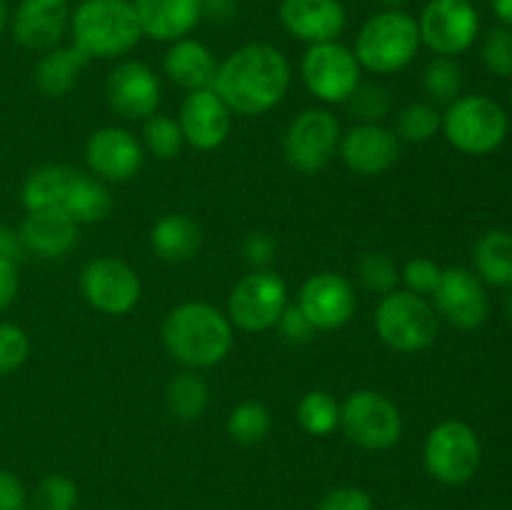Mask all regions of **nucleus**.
<instances>
[{
	"label": "nucleus",
	"instance_id": "1",
	"mask_svg": "<svg viewBox=\"0 0 512 510\" xmlns=\"http://www.w3.org/2000/svg\"><path fill=\"white\" fill-rule=\"evenodd\" d=\"M290 88V60L270 43H248L218 63L213 90L233 115H263L285 98Z\"/></svg>",
	"mask_w": 512,
	"mask_h": 510
},
{
	"label": "nucleus",
	"instance_id": "2",
	"mask_svg": "<svg viewBox=\"0 0 512 510\" xmlns=\"http://www.w3.org/2000/svg\"><path fill=\"white\" fill-rule=\"evenodd\" d=\"M163 345L170 358L188 370H208L223 363L235 343L228 313L203 300L180 303L165 315Z\"/></svg>",
	"mask_w": 512,
	"mask_h": 510
},
{
	"label": "nucleus",
	"instance_id": "3",
	"mask_svg": "<svg viewBox=\"0 0 512 510\" xmlns=\"http://www.w3.org/2000/svg\"><path fill=\"white\" fill-rule=\"evenodd\" d=\"M70 33L88 60L123 58L143 38L133 0H83L70 13Z\"/></svg>",
	"mask_w": 512,
	"mask_h": 510
},
{
	"label": "nucleus",
	"instance_id": "4",
	"mask_svg": "<svg viewBox=\"0 0 512 510\" xmlns=\"http://www.w3.org/2000/svg\"><path fill=\"white\" fill-rule=\"evenodd\" d=\"M418 20L405 10H380L370 15L355 38V58L373 75H395L420 53Z\"/></svg>",
	"mask_w": 512,
	"mask_h": 510
},
{
	"label": "nucleus",
	"instance_id": "5",
	"mask_svg": "<svg viewBox=\"0 0 512 510\" xmlns=\"http://www.w3.org/2000/svg\"><path fill=\"white\" fill-rule=\"evenodd\" d=\"M375 333L390 350L415 355L438 340L440 318L433 303L410 290H393L383 295L375 310Z\"/></svg>",
	"mask_w": 512,
	"mask_h": 510
},
{
	"label": "nucleus",
	"instance_id": "6",
	"mask_svg": "<svg viewBox=\"0 0 512 510\" xmlns=\"http://www.w3.org/2000/svg\"><path fill=\"white\" fill-rule=\"evenodd\" d=\"M508 113L495 98L483 93L460 95L443 113V135L465 155H490L505 143Z\"/></svg>",
	"mask_w": 512,
	"mask_h": 510
},
{
	"label": "nucleus",
	"instance_id": "7",
	"mask_svg": "<svg viewBox=\"0 0 512 510\" xmlns=\"http://www.w3.org/2000/svg\"><path fill=\"white\" fill-rule=\"evenodd\" d=\"M340 430L358 448L380 453L403 438V413L388 395L360 388L340 403Z\"/></svg>",
	"mask_w": 512,
	"mask_h": 510
},
{
	"label": "nucleus",
	"instance_id": "8",
	"mask_svg": "<svg viewBox=\"0 0 512 510\" xmlns=\"http://www.w3.org/2000/svg\"><path fill=\"white\" fill-rule=\"evenodd\" d=\"M423 463L438 483L465 485L483 463L480 435L465 420H443L425 435Z\"/></svg>",
	"mask_w": 512,
	"mask_h": 510
},
{
	"label": "nucleus",
	"instance_id": "9",
	"mask_svg": "<svg viewBox=\"0 0 512 510\" xmlns=\"http://www.w3.org/2000/svg\"><path fill=\"white\" fill-rule=\"evenodd\" d=\"M300 78L310 95L325 105H343L363 80V68L353 48L340 40L308 45L300 60Z\"/></svg>",
	"mask_w": 512,
	"mask_h": 510
},
{
	"label": "nucleus",
	"instance_id": "10",
	"mask_svg": "<svg viewBox=\"0 0 512 510\" xmlns=\"http://www.w3.org/2000/svg\"><path fill=\"white\" fill-rule=\"evenodd\" d=\"M288 308V285L275 270H250L230 290L228 318L245 333L275 328Z\"/></svg>",
	"mask_w": 512,
	"mask_h": 510
},
{
	"label": "nucleus",
	"instance_id": "11",
	"mask_svg": "<svg viewBox=\"0 0 512 510\" xmlns=\"http://www.w3.org/2000/svg\"><path fill=\"white\" fill-rule=\"evenodd\" d=\"M340 120L328 108H308L290 120L283 153L290 168L313 175L333 160L340 145Z\"/></svg>",
	"mask_w": 512,
	"mask_h": 510
},
{
	"label": "nucleus",
	"instance_id": "12",
	"mask_svg": "<svg viewBox=\"0 0 512 510\" xmlns=\"http://www.w3.org/2000/svg\"><path fill=\"white\" fill-rule=\"evenodd\" d=\"M420 43L435 55L465 53L480 35V15L470 0H428L420 13Z\"/></svg>",
	"mask_w": 512,
	"mask_h": 510
},
{
	"label": "nucleus",
	"instance_id": "13",
	"mask_svg": "<svg viewBox=\"0 0 512 510\" xmlns=\"http://www.w3.org/2000/svg\"><path fill=\"white\" fill-rule=\"evenodd\" d=\"M80 293L85 303L103 315H128L143 295L138 273L125 260L103 255L80 270Z\"/></svg>",
	"mask_w": 512,
	"mask_h": 510
},
{
	"label": "nucleus",
	"instance_id": "14",
	"mask_svg": "<svg viewBox=\"0 0 512 510\" xmlns=\"http://www.w3.org/2000/svg\"><path fill=\"white\" fill-rule=\"evenodd\" d=\"M433 308L440 320L458 330H475L488 320L490 298L485 283L468 268H445Z\"/></svg>",
	"mask_w": 512,
	"mask_h": 510
},
{
	"label": "nucleus",
	"instance_id": "15",
	"mask_svg": "<svg viewBox=\"0 0 512 510\" xmlns=\"http://www.w3.org/2000/svg\"><path fill=\"white\" fill-rule=\"evenodd\" d=\"M298 305L305 318L315 325V330H340L353 320L358 310L355 288L345 275L323 270L315 273L300 285Z\"/></svg>",
	"mask_w": 512,
	"mask_h": 510
},
{
	"label": "nucleus",
	"instance_id": "16",
	"mask_svg": "<svg viewBox=\"0 0 512 510\" xmlns=\"http://www.w3.org/2000/svg\"><path fill=\"white\" fill-rule=\"evenodd\" d=\"M88 173L105 183H128L145 163V148L135 133L118 125L95 130L85 143Z\"/></svg>",
	"mask_w": 512,
	"mask_h": 510
},
{
	"label": "nucleus",
	"instance_id": "17",
	"mask_svg": "<svg viewBox=\"0 0 512 510\" xmlns=\"http://www.w3.org/2000/svg\"><path fill=\"white\" fill-rule=\"evenodd\" d=\"M105 98L113 113L125 120H145L158 113L163 88L155 70L143 60H123L105 80Z\"/></svg>",
	"mask_w": 512,
	"mask_h": 510
},
{
	"label": "nucleus",
	"instance_id": "18",
	"mask_svg": "<svg viewBox=\"0 0 512 510\" xmlns=\"http://www.w3.org/2000/svg\"><path fill=\"white\" fill-rule=\"evenodd\" d=\"M338 155L355 175L378 178L398 163L400 140L383 123H355L340 135Z\"/></svg>",
	"mask_w": 512,
	"mask_h": 510
},
{
	"label": "nucleus",
	"instance_id": "19",
	"mask_svg": "<svg viewBox=\"0 0 512 510\" xmlns=\"http://www.w3.org/2000/svg\"><path fill=\"white\" fill-rule=\"evenodd\" d=\"M178 125L190 148L215 150L228 140L233 128V110L213 88L193 90L180 103Z\"/></svg>",
	"mask_w": 512,
	"mask_h": 510
},
{
	"label": "nucleus",
	"instance_id": "20",
	"mask_svg": "<svg viewBox=\"0 0 512 510\" xmlns=\"http://www.w3.org/2000/svg\"><path fill=\"white\" fill-rule=\"evenodd\" d=\"M70 28L68 0H20L10 18L13 40L25 50L45 53L63 40Z\"/></svg>",
	"mask_w": 512,
	"mask_h": 510
},
{
	"label": "nucleus",
	"instance_id": "21",
	"mask_svg": "<svg viewBox=\"0 0 512 510\" xmlns=\"http://www.w3.org/2000/svg\"><path fill=\"white\" fill-rule=\"evenodd\" d=\"M278 20L290 38L315 45L338 40L348 13L340 0H280Z\"/></svg>",
	"mask_w": 512,
	"mask_h": 510
},
{
	"label": "nucleus",
	"instance_id": "22",
	"mask_svg": "<svg viewBox=\"0 0 512 510\" xmlns=\"http://www.w3.org/2000/svg\"><path fill=\"white\" fill-rule=\"evenodd\" d=\"M80 225L60 210H35L20 223V243L25 253L40 260L65 258L78 245Z\"/></svg>",
	"mask_w": 512,
	"mask_h": 510
},
{
	"label": "nucleus",
	"instance_id": "23",
	"mask_svg": "<svg viewBox=\"0 0 512 510\" xmlns=\"http://www.w3.org/2000/svg\"><path fill=\"white\" fill-rule=\"evenodd\" d=\"M143 35L158 43H175L188 38L190 30L203 20L200 0H133Z\"/></svg>",
	"mask_w": 512,
	"mask_h": 510
},
{
	"label": "nucleus",
	"instance_id": "24",
	"mask_svg": "<svg viewBox=\"0 0 512 510\" xmlns=\"http://www.w3.org/2000/svg\"><path fill=\"white\" fill-rule=\"evenodd\" d=\"M163 70L170 83L183 88L185 93H193V90L213 88L218 60L210 53L208 45H203L200 40L180 38L170 43L163 58Z\"/></svg>",
	"mask_w": 512,
	"mask_h": 510
},
{
	"label": "nucleus",
	"instance_id": "25",
	"mask_svg": "<svg viewBox=\"0 0 512 510\" xmlns=\"http://www.w3.org/2000/svg\"><path fill=\"white\" fill-rule=\"evenodd\" d=\"M203 230L190 215L165 213L150 228V248L165 263H188L200 253Z\"/></svg>",
	"mask_w": 512,
	"mask_h": 510
},
{
	"label": "nucleus",
	"instance_id": "26",
	"mask_svg": "<svg viewBox=\"0 0 512 510\" xmlns=\"http://www.w3.org/2000/svg\"><path fill=\"white\" fill-rule=\"evenodd\" d=\"M85 63L88 58L75 45H55L40 55L33 70V80L45 98H65L78 83V75L83 73Z\"/></svg>",
	"mask_w": 512,
	"mask_h": 510
},
{
	"label": "nucleus",
	"instance_id": "27",
	"mask_svg": "<svg viewBox=\"0 0 512 510\" xmlns=\"http://www.w3.org/2000/svg\"><path fill=\"white\" fill-rule=\"evenodd\" d=\"M75 175H78V168H73V165L53 163L35 168L20 188L23 208L28 213H35V210H60L63 213Z\"/></svg>",
	"mask_w": 512,
	"mask_h": 510
},
{
	"label": "nucleus",
	"instance_id": "28",
	"mask_svg": "<svg viewBox=\"0 0 512 510\" xmlns=\"http://www.w3.org/2000/svg\"><path fill=\"white\" fill-rule=\"evenodd\" d=\"M473 273L493 288H512V233L488 230L473 248Z\"/></svg>",
	"mask_w": 512,
	"mask_h": 510
},
{
	"label": "nucleus",
	"instance_id": "29",
	"mask_svg": "<svg viewBox=\"0 0 512 510\" xmlns=\"http://www.w3.org/2000/svg\"><path fill=\"white\" fill-rule=\"evenodd\" d=\"M113 210V193H110L108 183L95 178L93 173L78 170L70 188L68 200L63 205V213L73 218L75 223H100L105 220Z\"/></svg>",
	"mask_w": 512,
	"mask_h": 510
},
{
	"label": "nucleus",
	"instance_id": "30",
	"mask_svg": "<svg viewBox=\"0 0 512 510\" xmlns=\"http://www.w3.org/2000/svg\"><path fill=\"white\" fill-rule=\"evenodd\" d=\"M165 405L168 413L180 423H195L205 415L210 405V388L198 370H183L175 375L165 390Z\"/></svg>",
	"mask_w": 512,
	"mask_h": 510
},
{
	"label": "nucleus",
	"instance_id": "31",
	"mask_svg": "<svg viewBox=\"0 0 512 510\" xmlns=\"http://www.w3.org/2000/svg\"><path fill=\"white\" fill-rule=\"evenodd\" d=\"M295 418H298L300 428L308 435L328 438L330 433H335V430L340 428V403L335 400L333 393H328V390H308V393L298 400Z\"/></svg>",
	"mask_w": 512,
	"mask_h": 510
},
{
	"label": "nucleus",
	"instance_id": "32",
	"mask_svg": "<svg viewBox=\"0 0 512 510\" xmlns=\"http://www.w3.org/2000/svg\"><path fill=\"white\" fill-rule=\"evenodd\" d=\"M443 130V113L430 100H413L395 118V135L400 143H428Z\"/></svg>",
	"mask_w": 512,
	"mask_h": 510
},
{
	"label": "nucleus",
	"instance_id": "33",
	"mask_svg": "<svg viewBox=\"0 0 512 510\" xmlns=\"http://www.w3.org/2000/svg\"><path fill=\"white\" fill-rule=\"evenodd\" d=\"M463 68L455 58L435 55L423 70V90L433 105H450L463 95Z\"/></svg>",
	"mask_w": 512,
	"mask_h": 510
},
{
	"label": "nucleus",
	"instance_id": "34",
	"mask_svg": "<svg viewBox=\"0 0 512 510\" xmlns=\"http://www.w3.org/2000/svg\"><path fill=\"white\" fill-rule=\"evenodd\" d=\"M273 428V413L258 400H245L235 405L228 415V435L240 445L263 443Z\"/></svg>",
	"mask_w": 512,
	"mask_h": 510
},
{
	"label": "nucleus",
	"instance_id": "35",
	"mask_svg": "<svg viewBox=\"0 0 512 510\" xmlns=\"http://www.w3.org/2000/svg\"><path fill=\"white\" fill-rule=\"evenodd\" d=\"M145 155H153L158 160L178 158L183 150L185 138L180 130L178 118H170L165 113H155L143 120V133H140Z\"/></svg>",
	"mask_w": 512,
	"mask_h": 510
},
{
	"label": "nucleus",
	"instance_id": "36",
	"mask_svg": "<svg viewBox=\"0 0 512 510\" xmlns=\"http://www.w3.org/2000/svg\"><path fill=\"white\" fill-rule=\"evenodd\" d=\"M345 110L355 123H383L393 110V95L383 83H363L345 100Z\"/></svg>",
	"mask_w": 512,
	"mask_h": 510
},
{
	"label": "nucleus",
	"instance_id": "37",
	"mask_svg": "<svg viewBox=\"0 0 512 510\" xmlns=\"http://www.w3.org/2000/svg\"><path fill=\"white\" fill-rule=\"evenodd\" d=\"M355 278L370 293L388 295L398 290L400 268L388 253H363L355 263Z\"/></svg>",
	"mask_w": 512,
	"mask_h": 510
},
{
	"label": "nucleus",
	"instance_id": "38",
	"mask_svg": "<svg viewBox=\"0 0 512 510\" xmlns=\"http://www.w3.org/2000/svg\"><path fill=\"white\" fill-rule=\"evenodd\" d=\"M480 60L495 78L512 80V28H490L480 43Z\"/></svg>",
	"mask_w": 512,
	"mask_h": 510
},
{
	"label": "nucleus",
	"instance_id": "39",
	"mask_svg": "<svg viewBox=\"0 0 512 510\" xmlns=\"http://www.w3.org/2000/svg\"><path fill=\"white\" fill-rule=\"evenodd\" d=\"M35 510H75L78 505V485L63 473L45 475L33 493Z\"/></svg>",
	"mask_w": 512,
	"mask_h": 510
},
{
	"label": "nucleus",
	"instance_id": "40",
	"mask_svg": "<svg viewBox=\"0 0 512 510\" xmlns=\"http://www.w3.org/2000/svg\"><path fill=\"white\" fill-rule=\"evenodd\" d=\"M28 355V333L15 323H0V378L23 368Z\"/></svg>",
	"mask_w": 512,
	"mask_h": 510
},
{
	"label": "nucleus",
	"instance_id": "41",
	"mask_svg": "<svg viewBox=\"0 0 512 510\" xmlns=\"http://www.w3.org/2000/svg\"><path fill=\"white\" fill-rule=\"evenodd\" d=\"M440 278H443V268L435 260L423 258V255L410 258L403 265V270H400V280L405 283V290L423 295V298H433V293L440 285Z\"/></svg>",
	"mask_w": 512,
	"mask_h": 510
},
{
	"label": "nucleus",
	"instance_id": "42",
	"mask_svg": "<svg viewBox=\"0 0 512 510\" xmlns=\"http://www.w3.org/2000/svg\"><path fill=\"white\" fill-rule=\"evenodd\" d=\"M315 510H375V505L368 490L358 485H338L320 498Z\"/></svg>",
	"mask_w": 512,
	"mask_h": 510
},
{
	"label": "nucleus",
	"instance_id": "43",
	"mask_svg": "<svg viewBox=\"0 0 512 510\" xmlns=\"http://www.w3.org/2000/svg\"><path fill=\"white\" fill-rule=\"evenodd\" d=\"M275 328L280 330V338L290 345L310 343V340L315 338V333H318V330H315V325L305 318V313L295 303L293 305L288 303V308L283 310V315H280V320Z\"/></svg>",
	"mask_w": 512,
	"mask_h": 510
},
{
	"label": "nucleus",
	"instance_id": "44",
	"mask_svg": "<svg viewBox=\"0 0 512 510\" xmlns=\"http://www.w3.org/2000/svg\"><path fill=\"white\" fill-rule=\"evenodd\" d=\"M275 253H278V243H275V238L270 233L255 230V233L245 235L243 258L253 270H270Z\"/></svg>",
	"mask_w": 512,
	"mask_h": 510
},
{
	"label": "nucleus",
	"instance_id": "45",
	"mask_svg": "<svg viewBox=\"0 0 512 510\" xmlns=\"http://www.w3.org/2000/svg\"><path fill=\"white\" fill-rule=\"evenodd\" d=\"M28 508V490L23 480L10 470L0 468V510H25Z\"/></svg>",
	"mask_w": 512,
	"mask_h": 510
},
{
	"label": "nucleus",
	"instance_id": "46",
	"mask_svg": "<svg viewBox=\"0 0 512 510\" xmlns=\"http://www.w3.org/2000/svg\"><path fill=\"white\" fill-rule=\"evenodd\" d=\"M18 288V263H13V260H0V310H5L13 303L15 295H18Z\"/></svg>",
	"mask_w": 512,
	"mask_h": 510
},
{
	"label": "nucleus",
	"instance_id": "47",
	"mask_svg": "<svg viewBox=\"0 0 512 510\" xmlns=\"http://www.w3.org/2000/svg\"><path fill=\"white\" fill-rule=\"evenodd\" d=\"M238 0H200V13L213 23H230L238 18Z\"/></svg>",
	"mask_w": 512,
	"mask_h": 510
},
{
	"label": "nucleus",
	"instance_id": "48",
	"mask_svg": "<svg viewBox=\"0 0 512 510\" xmlns=\"http://www.w3.org/2000/svg\"><path fill=\"white\" fill-rule=\"evenodd\" d=\"M23 253L25 250H23V243H20L18 230L0 223V260H13V263H18Z\"/></svg>",
	"mask_w": 512,
	"mask_h": 510
},
{
	"label": "nucleus",
	"instance_id": "49",
	"mask_svg": "<svg viewBox=\"0 0 512 510\" xmlns=\"http://www.w3.org/2000/svg\"><path fill=\"white\" fill-rule=\"evenodd\" d=\"M490 3H493V13L500 20V25L512 28V0H490Z\"/></svg>",
	"mask_w": 512,
	"mask_h": 510
},
{
	"label": "nucleus",
	"instance_id": "50",
	"mask_svg": "<svg viewBox=\"0 0 512 510\" xmlns=\"http://www.w3.org/2000/svg\"><path fill=\"white\" fill-rule=\"evenodd\" d=\"M10 23V10H8V3L5 0H0V30L5 28V25Z\"/></svg>",
	"mask_w": 512,
	"mask_h": 510
},
{
	"label": "nucleus",
	"instance_id": "51",
	"mask_svg": "<svg viewBox=\"0 0 512 510\" xmlns=\"http://www.w3.org/2000/svg\"><path fill=\"white\" fill-rule=\"evenodd\" d=\"M380 5H383L385 10H403V5L408 3V0H378Z\"/></svg>",
	"mask_w": 512,
	"mask_h": 510
},
{
	"label": "nucleus",
	"instance_id": "52",
	"mask_svg": "<svg viewBox=\"0 0 512 510\" xmlns=\"http://www.w3.org/2000/svg\"><path fill=\"white\" fill-rule=\"evenodd\" d=\"M508 298H505V315H508V320L512 323V288H508Z\"/></svg>",
	"mask_w": 512,
	"mask_h": 510
},
{
	"label": "nucleus",
	"instance_id": "53",
	"mask_svg": "<svg viewBox=\"0 0 512 510\" xmlns=\"http://www.w3.org/2000/svg\"><path fill=\"white\" fill-rule=\"evenodd\" d=\"M398 510H415V508H398Z\"/></svg>",
	"mask_w": 512,
	"mask_h": 510
},
{
	"label": "nucleus",
	"instance_id": "54",
	"mask_svg": "<svg viewBox=\"0 0 512 510\" xmlns=\"http://www.w3.org/2000/svg\"><path fill=\"white\" fill-rule=\"evenodd\" d=\"M510 100H512V90H510Z\"/></svg>",
	"mask_w": 512,
	"mask_h": 510
}]
</instances>
